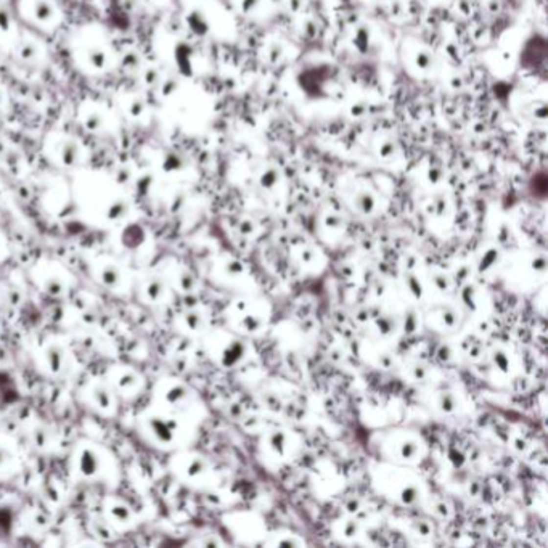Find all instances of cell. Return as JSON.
<instances>
[{"instance_id":"1","label":"cell","mask_w":548,"mask_h":548,"mask_svg":"<svg viewBox=\"0 0 548 548\" xmlns=\"http://www.w3.org/2000/svg\"><path fill=\"white\" fill-rule=\"evenodd\" d=\"M60 160L65 166L72 167L81 160V146L76 140H65L60 145Z\"/></svg>"},{"instance_id":"2","label":"cell","mask_w":548,"mask_h":548,"mask_svg":"<svg viewBox=\"0 0 548 548\" xmlns=\"http://www.w3.org/2000/svg\"><path fill=\"white\" fill-rule=\"evenodd\" d=\"M32 16L39 23H50L56 16V8L50 0H34Z\"/></svg>"},{"instance_id":"3","label":"cell","mask_w":548,"mask_h":548,"mask_svg":"<svg viewBox=\"0 0 548 548\" xmlns=\"http://www.w3.org/2000/svg\"><path fill=\"white\" fill-rule=\"evenodd\" d=\"M87 63L93 69H105L108 66V55H106L103 48H90L87 52Z\"/></svg>"},{"instance_id":"4","label":"cell","mask_w":548,"mask_h":548,"mask_svg":"<svg viewBox=\"0 0 548 548\" xmlns=\"http://www.w3.org/2000/svg\"><path fill=\"white\" fill-rule=\"evenodd\" d=\"M84 126H86L89 132H98L100 129L105 126V117L101 113L92 111V113H89L86 116V119H84Z\"/></svg>"},{"instance_id":"5","label":"cell","mask_w":548,"mask_h":548,"mask_svg":"<svg viewBox=\"0 0 548 548\" xmlns=\"http://www.w3.org/2000/svg\"><path fill=\"white\" fill-rule=\"evenodd\" d=\"M37 53H39V47H37V44L32 41H24L18 48V55L26 61L34 60L37 56Z\"/></svg>"},{"instance_id":"6","label":"cell","mask_w":548,"mask_h":548,"mask_svg":"<svg viewBox=\"0 0 548 548\" xmlns=\"http://www.w3.org/2000/svg\"><path fill=\"white\" fill-rule=\"evenodd\" d=\"M140 65H142V56H140L137 52L131 50V52L124 53V56H122V66L126 68V69L135 71V69H138Z\"/></svg>"},{"instance_id":"7","label":"cell","mask_w":548,"mask_h":548,"mask_svg":"<svg viewBox=\"0 0 548 548\" xmlns=\"http://www.w3.org/2000/svg\"><path fill=\"white\" fill-rule=\"evenodd\" d=\"M145 110H146V105H145V101L143 100H140V98H137V100H134L131 105H129V114H131L134 119H138V117H142L143 116V113H145Z\"/></svg>"},{"instance_id":"8","label":"cell","mask_w":548,"mask_h":548,"mask_svg":"<svg viewBox=\"0 0 548 548\" xmlns=\"http://www.w3.org/2000/svg\"><path fill=\"white\" fill-rule=\"evenodd\" d=\"M126 211H127V205H126V203H124V201H114L110 206V209H108V216L111 219H116V217L124 216V214H126Z\"/></svg>"},{"instance_id":"9","label":"cell","mask_w":548,"mask_h":548,"mask_svg":"<svg viewBox=\"0 0 548 548\" xmlns=\"http://www.w3.org/2000/svg\"><path fill=\"white\" fill-rule=\"evenodd\" d=\"M11 27V16L5 7H0V31L8 32Z\"/></svg>"},{"instance_id":"10","label":"cell","mask_w":548,"mask_h":548,"mask_svg":"<svg viewBox=\"0 0 548 548\" xmlns=\"http://www.w3.org/2000/svg\"><path fill=\"white\" fill-rule=\"evenodd\" d=\"M158 79H160V72H158L155 68H146L143 72V81L146 86H155L158 82Z\"/></svg>"},{"instance_id":"11","label":"cell","mask_w":548,"mask_h":548,"mask_svg":"<svg viewBox=\"0 0 548 548\" xmlns=\"http://www.w3.org/2000/svg\"><path fill=\"white\" fill-rule=\"evenodd\" d=\"M131 177H132V174H131V171H129L127 167H121L119 171H117V174H116L117 183H127L129 180H131Z\"/></svg>"},{"instance_id":"12","label":"cell","mask_w":548,"mask_h":548,"mask_svg":"<svg viewBox=\"0 0 548 548\" xmlns=\"http://www.w3.org/2000/svg\"><path fill=\"white\" fill-rule=\"evenodd\" d=\"M3 105V93H2V90H0V106Z\"/></svg>"},{"instance_id":"13","label":"cell","mask_w":548,"mask_h":548,"mask_svg":"<svg viewBox=\"0 0 548 548\" xmlns=\"http://www.w3.org/2000/svg\"><path fill=\"white\" fill-rule=\"evenodd\" d=\"M0 3H2V0H0Z\"/></svg>"}]
</instances>
